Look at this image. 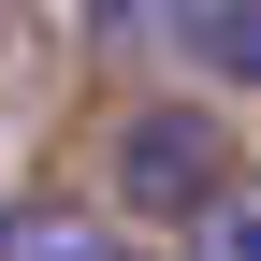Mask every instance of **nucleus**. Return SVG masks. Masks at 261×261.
Masks as SVG:
<instances>
[{
	"label": "nucleus",
	"instance_id": "f257e3e1",
	"mask_svg": "<svg viewBox=\"0 0 261 261\" xmlns=\"http://www.w3.org/2000/svg\"><path fill=\"white\" fill-rule=\"evenodd\" d=\"M218 189H232V160H218V116L203 102H145L116 130V203H145V218H203Z\"/></svg>",
	"mask_w": 261,
	"mask_h": 261
},
{
	"label": "nucleus",
	"instance_id": "39448f33",
	"mask_svg": "<svg viewBox=\"0 0 261 261\" xmlns=\"http://www.w3.org/2000/svg\"><path fill=\"white\" fill-rule=\"evenodd\" d=\"M0 218H15V203H0Z\"/></svg>",
	"mask_w": 261,
	"mask_h": 261
},
{
	"label": "nucleus",
	"instance_id": "f03ea898",
	"mask_svg": "<svg viewBox=\"0 0 261 261\" xmlns=\"http://www.w3.org/2000/svg\"><path fill=\"white\" fill-rule=\"evenodd\" d=\"M160 44H174L189 73H218V87H261V0H174Z\"/></svg>",
	"mask_w": 261,
	"mask_h": 261
},
{
	"label": "nucleus",
	"instance_id": "20e7f679",
	"mask_svg": "<svg viewBox=\"0 0 261 261\" xmlns=\"http://www.w3.org/2000/svg\"><path fill=\"white\" fill-rule=\"evenodd\" d=\"M189 261H261V174H232L203 218H189Z\"/></svg>",
	"mask_w": 261,
	"mask_h": 261
},
{
	"label": "nucleus",
	"instance_id": "7ed1b4c3",
	"mask_svg": "<svg viewBox=\"0 0 261 261\" xmlns=\"http://www.w3.org/2000/svg\"><path fill=\"white\" fill-rule=\"evenodd\" d=\"M0 261H145V247L116 218H87V203H15L0 218Z\"/></svg>",
	"mask_w": 261,
	"mask_h": 261
}]
</instances>
